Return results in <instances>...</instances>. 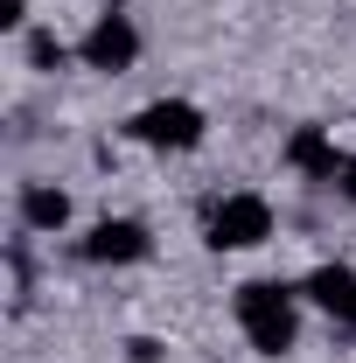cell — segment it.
I'll return each mask as SVG.
<instances>
[{"label":"cell","mask_w":356,"mask_h":363,"mask_svg":"<svg viewBox=\"0 0 356 363\" xmlns=\"http://www.w3.org/2000/svg\"><path fill=\"white\" fill-rule=\"evenodd\" d=\"M238 328L259 357H287L294 335H301V308H294V286L279 279H245L238 286Z\"/></svg>","instance_id":"1"},{"label":"cell","mask_w":356,"mask_h":363,"mask_svg":"<svg viewBox=\"0 0 356 363\" xmlns=\"http://www.w3.org/2000/svg\"><path fill=\"white\" fill-rule=\"evenodd\" d=\"M126 133L140 147H161V154H182V147H203V112L189 98H154L126 119Z\"/></svg>","instance_id":"2"},{"label":"cell","mask_w":356,"mask_h":363,"mask_svg":"<svg viewBox=\"0 0 356 363\" xmlns=\"http://www.w3.org/2000/svg\"><path fill=\"white\" fill-rule=\"evenodd\" d=\"M203 230H210V252H252L272 238V203L266 196H223V203H210Z\"/></svg>","instance_id":"3"},{"label":"cell","mask_w":356,"mask_h":363,"mask_svg":"<svg viewBox=\"0 0 356 363\" xmlns=\"http://www.w3.org/2000/svg\"><path fill=\"white\" fill-rule=\"evenodd\" d=\"M77 56H84V70L119 77V70H133V56H140V28L119 14V7H105V14L91 21V35L77 43Z\"/></svg>","instance_id":"4"},{"label":"cell","mask_w":356,"mask_h":363,"mask_svg":"<svg viewBox=\"0 0 356 363\" xmlns=\"http://www.w3.org/2000/svg\"><path fill=\"white\" fill-rule=\"evenodd\" d=\"M147 252H154V238H147V224H133V217H105V224H91V238H84L91 266H140Z\"/></svg>","instance_id":"5"},{"label":"cell","mask_w":356,"mask_h":363,"mask_svg":"<svg viewBox=\"0 0 356 363\" xmlns=\"http://www.w3.org/2000/svg\"><path fill=\"white\" fill-rule=\"evenodd\" d=\"M287 168H301V175H314V182H335L343 154H335V140L321 133V126H301V133L287 140Z\"/></svg>","instance_id":"6"},{"label":"cell","mask_w":356,"mask_h":363,"mask_svg":"<svg viewBox=\"0 0 356 363\" xmlns=\"http://www.w3.org/2000/svg\"><path fill=\"white\" fill-rule=\"evenodd\" d=\"M301 294H308L314 308H328L335 321H350V308H356V272L350 266H314Z\"/></svg>","instance_id":"7"},{"label":"cell","mask_w":356,"mask_h":363,"mask_svg":"<svg viewBox=\"0 0 356 363\" xmlns=\"http://www.w3.org/2000/svg\"><path fill=\"white\" fill-rule=\"evenodd\" d=\"M21 224L28 230H63L70 224V196H63L56 182H28V189H21Z\"/></svg>","instance_id":"8"},{"label":"cell","mask_w":356,"mask_h":363,"mask_svg":"<svg viewBox=\"0 0 356 363\" xmlns=\"http://www.w3.org/2000/svg\"><path fill=\"white\" fill-rule=\"evenodd\" d=\"M28 63H35V70H63V63H70V49L56 43L49 28H35V35H28Z\"/></svg>","instance_id":"9"},{"label":"cell","mask_w":356,"mask_h":363,"mask_svg":"<svg viewBox=\"0 0 356 363\" xmlns=\"http://www.w3.org/2000/svg\"><path fill=\"white\" fill-rule=\"evenodd\" d=\"M343 203H356V154H343V168H335V182H328Z\"/></svg>","instance_id":"10"},{"label":"cell","mask_w":356,"mask_h":363,"mask_svg":"<svg viewBox=\"0 0 356 363\" xmlns=\"http://www.w3.org/2000/svg\"><path fill=\"white\" fill-rule=\"evenodd\" d=\"M28 21V0H0V28H21Z\"/></svg>","instance_id":"11"},{"label":"cell","mask_w":356,"mask_h":363,"mask_svg":"<svg viewBox=\"0 0 356 363\" xmlns=\"http://www.w3.org/2000/svg\"><path fill=\"white\" fill-rule=\"evenodd\" d=\"M126 357H133V363H154V357H161V342H147V335H133V342H126Z\"/></svg>","instance_id":"12"},{"label":"cell","mask_w":356,"mask_h":363,"mask_svg":"<svg viewBox=\"0 0 356 363\" xmlns=\"http://www.w3.org/2000/svg\"><path fill=\"white\" fill-rule=\"evenodd\" d=\"M350 328H356V308H350Z\"/></svg>","instance_id":"13"},{"label":"cell","mask_w":356,"mask_h":363,"mask_svg":"<svg viewBox=\"0 0 356 363\" xmlns=\"http://www.w3.org/2000/svg\"><path fill=\"white\" fill-rule=\"evenodd\" d=\"M105 7H119V0H105Z\"/></svg>","instance_id":"14"}]
</instances>
